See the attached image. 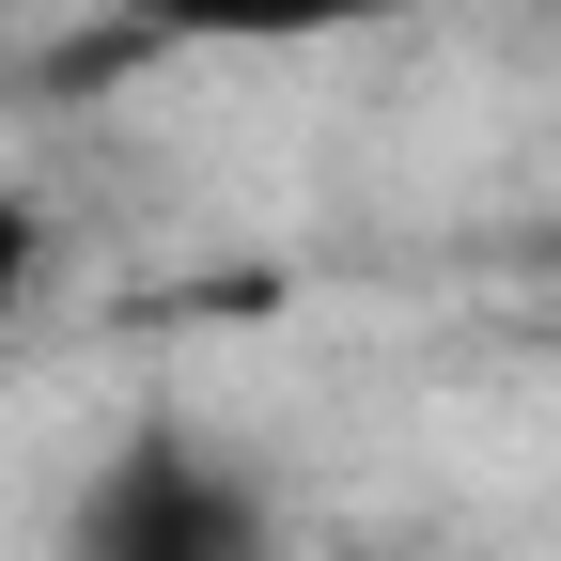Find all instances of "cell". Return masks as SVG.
<instances>
[{
    "label": "cell",
    "mask_w": 561,
    "mask_h": 561,
    "mask_svg": "<svg viewBox=\"0 0 561 561\" xmlns=\"http://www.w3.org/2000/svg\"><path fill=\"white\" fill-rule=\"evenodd\" d=\"M79 561H265V500L203 437H125L79 500Z\"/></svg>",
    "instance_id": "cell-1"
},
{
    "label": "cell",
    "mask_w": 561,
    "mask_h": 561,
    "mask_svg": "<svg viewBox=\"0 0 561 561\" xmlns=\"http://www.w3.org/2000/svg\"><path fill=\"white\" fill-rule=\"evenodd\" d=\"M359 16H421V0H125L110 47H297V32H359Z\"/></svg>",
    "instance_id": "cell-2"
},
{
    "label": "cell",
    "mask_w": 561,
    "mask_h": 561,
    "mask_svg": "<svg viewBox=\"0 0 561 561\" xmlns=\"http://www.w3.org/2000/svg\"><path fill=\"white\" fill-rule=\"evenodd\" d=\"M16 297H32V203L0 187V328H16Z\"/></svg>",
    "instance_id": "cell-3"
},
{
    "label": "cell",
    "mask_w": 561,
    "mask_h": 561,
    "mask_svg": "<svg viewBox=\"0 0 561 561\" xmlns=\"http://www.w3.org/2000/svg\"><path fill=\"white\" fill-rule=\"evenodd\" d=\"M343 561H390V546H343Z\"/></svg>",
    "instance_id": "cell-4"
}]
</instances>
